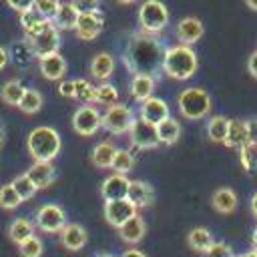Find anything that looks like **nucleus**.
I'll return each instance as SVG.
<instances>
[{
    "label": "nucleus",
    "instance_id": "f8f14e48",
    "mask_svg": "<svg viewBox=\"0 0 257 257\" xmlns=\"http://www.w3.org/2000/svg\"><path fill=\"white\" fill-rule=\"evenodd\" d=\"M104 28V18L98 12H88V14H80L74 26V32L80 40H94Z\"/></svg>",
    "mask_w": 257,
    "mask_h": 257
},
{
    "label": "nucleus",
    "instance_id": "864d4df0",
    "mask_svg": "<svg viewBox=\"0 0 257 257\" xmlns=\"http://www.w3.org/2000/svg\"><path fill=\"white\" fill-rule=\"evenodd\" d=\"M247 2V6L251 8V10H257V0H245Z\"/></svg>",
    "mask_w": 257,
    "mask_h": 257
},
{
    "label": "nucleus",
    "instance_id": "412c9836",
    "mask_svg": "<svg viewBox=\"0 0 257 257\" xmlns=\"http://www.w3.org/2000/svg\"><path fill=\"white\" fill-rule=\"evenodd\" d=\"M237 195H235V191L233 189H229V187H219L213 195H211V205H213V209L217 211V213H221V215H231L235 209H237Z\"/></svg>",
    "mask_w": 257,
    "mask_h": 257
},
{
    "label": "nucleus",
    "instance_id": "c9c22d12",
    "mask_svg": "<svg viewBox=\"0 0 257 257\" xmlns=\"http://www.w3.org/2000/svg\"><path fill=\"white\" fill-rule=\"evenodd\" d=\"M12 187L16 189V193L20 195V199L22 201H28V199H32L34 195H36V185L32 183V179L24 173V175H18L14 181H12Z\"/></svg>",
    "mask_w": 257,
    "mask_h": 257
},
{
    "label": "nucleus",
    "instance_id": "ddd939ff",
    "mask_svg": "<svg viewBox=\"0 0 257 257\" xmlns=\"http://www.w3.org/2000/svg\"><path fill=\"white\" fill-rule=\"evenodd\" d=\"M128 185L131 181L120 175V173H112L110 177H106L100 185V195L104 201H112V199H126L128 197Z\"/></svg>",
    "mask_w": 257,
    "mask_h": 257
},
{
    "label": "nucleus",
    "instance_id": "58836bf2",
    "mask_svg": "<svg viewBox=\"0 0 257 257\" xmlns=\"http://www.w3.org/2000/svg\"><path fill=\"white\" fill-rule=\"evenodd\" d=\"M42 251H44L42 241H40L36 235L28 237L24 243H20V255H22V257H40Z\"/></svg>",
    "mask_w": 257,
    "mask_h": 257
},
{
    "label": "nucleus",
    "instance_id": "9d476101",
    "mask_svg": "<svg viewBox=\"0 0 257 257\" xmlns=\"http://www.w3.org/2000/svg\"><path fill=\"white\" fill-rule=\"evenodd\" d=\"M128 137H131V143L137 149H157L161 145L159 135H157V126L147 122L141 116L133 120V124L128 128Z\"/></svg>",
    "mask_w": 257,
    "mask_h": 257
},
{
    "label": "nucleus",
    "instance_id": "5fc2aeb1",
    "mask_svg": "<svg viewBox=\"0 0 257 257\" xmlns=\"http://www.w3.org/2000/svg\"><path fill=\"white\" fill-rule=\"evenodd\" d=\"M245 257H257V251H255V249H251L249 253H245Z\"/></svg>",
    "mask_w": 257,
    "mask_h": 257
},
{
    "label": "nucleus",
    "instance_id": "72a5a7b5",
    "mask_svg": "<svg viewBox=\"0 0 257 257\" xmlns=\"http://www.w3.org/2000/svg\"><path fill=\"white\" fill-rule=\"evenodd\" d=\"M18 108L24 114H36L42 108V94L36 88H26L24 90V96H22V100L18 104Z\"/></svg>",
    "mask_w": 257,
    "mask_h": 257
},
{
    "label": "nucleus",
    "instance_id": "39448f33",
    "mask_svg": "<svg viewBox=\"0 0 257 257\" xmlns=\"http://www.w3.org/2000/svg\"><path fill=\"white\" fill-rule=\"evenodd\" d=\"M139 24L145 32L157 34L169 24V10L161 0H145L139 6Z\"/></svg>",
    "mask_w": 257,
    "mask_h": 257
},
{
    "label": "nucleus",
    "instance_id": "423d86ee",
    "mask_svg": "<svg viewBox=\"0 0 257 257\" xmlns=\"http://www.w3.org/2000/svg\"><path fill=\"white\" fill-rule=\"evenodd\" d=\"M133 120H135L133 110L126 104H120V102L106 106V110L102 112V126L108 133H112V135H124V133H128Z\"/></svg>",
    "mask_w": 257,
    "mask_h": 257
},
{
    "label": "nucleus",
    "instance_id": "8fccbe9b",
    "mask_svg": "<svg viewBox=\"0 0 257 257\" xmlns=\"http://www.w3.org/2000/svg\"><path fill=\"white\" fill-rule=\"evenodd\" d=\"M120 257H147L143 251H139V249H126Z\"/></svg>",
    "mask_w": 257,
    "mask_h": 257
},
{
    "label": "nucleus",
    "instance_id": "6e6d98bb",
    "mask_svg": "<svg viewBox=\"0 0 257 257\" xmlns=\"http://www.w3.org/2000/svg\"><path fill=\"white\" fill-rule=\"evenodd\" d=\"M94 257H114V255H110V253H98V255H94Z\"/></svg>",
    "mask_w": 257,
    "mask_h": 257
},
{
    "label": "nucleus",
    "instance_id": "4d7b16f0",
    "mask_svg": "<svg viewBox=\"0 0 257 257\" xmlns=\"http://www.w3.org/2000/svg\"><path fill=\"white\" fill-rule=\"evenodd\" d=\"M118 2H120V4H133L135 0H118Z\"/></svg>",
    "mask_w": 257,
    "mask_h": 257
},
{
    "label": "nucleus",
    "instance_id": "f257e3e1",
    "mask_svg": "<svg viewBox=\"0 0 257 257\" xmlns=\"http://www.w3.org/2000/svg\"><path fill=\"white\" fill-rule=\"evenodd\" d=\"M163 54H165V50L161 48L159 40H155L153 36H149V32H145V34L133 36V40L126 48L124 62L133 74H137V72L155 74L163 64Z\"/></svg>",
    "mask_w": 257,
    "mask_h": 257
},
{
    "label": "nucleus",
    "instance_id": "9b49d317",
    "mask_svg": "<svg viewBox=\"0 0 257 257\" xmlns=\"http://www.w3.org/2000/svg\"><path fill=\"white\" fill-rule=\"evenodd\" d=\"M137 207L128 201V199H112V201H104V219L108 225H112L114 229L122 227L131 217L137 215Z\"/></svg>",
    "mask_w": 257,
    "mask_h": 257
},
{
    "label": "nucleus",
    "instance_id": "5701e85b",
    "mask_svg": "<svg viewBox=\"0 0 257 257\" xmlns=\"http://www.w3.org/2000/svg\"><path fill=\"white\" fill-rule=\"evenodd\" d=\"M114 72V58L108 52H98L90 60V76L96 80H106Z\"/></svg>",
    "mask_w": 257,
    "mask_h": 257
},
{
    "label": "nucleus",
    "instance_id": "1a4fd4ad",
    "mask_svg": "<svg viewBox=\"0 0 257 257\" xmlns=\"http://www.w3.org/2000/svg\"><path fill=\"white\" fill-rule=\"evenodd\" d=\"M102 126V114L92 104H82L72 114V128L80 137H92Z\"/></svg>",
    "mask_w": 257,
    "mask_h": 257
},
{
    "label": "nucleus",
    "instance_id": "49530a36",
    "mask_svg": "<svg viewBox=\"0 0 257 257\" xmlns=\"http://www.w3.org/2000/svg\"><path fill=\"white\" fill-rule=\"evenodd\" d=\"M6 4L16 12H26L34 8V0H6Z\"/></svg>",
    "mask_w": 257,
    "mask_h": 257
},
{
    "label": "nucleus",
    "instance_id": "a211bd4d",
    "mask_svg": "<svg viewBox=\"0 0 257 257\" xmlns=\"http://www.w3.org/2000/svg\"><path fill=\"white\" fill-rule=\"evenodd\" d=\"M26 175L32 179V183L36 185V189H46L56 179V171H54V167H52L50 161H34V165L26 171Z\"/></svg>",
    "mask_w": 257,
    "mask_h": 257
},
{
    "label": "nucleus",
    "instance_id": "7c9ffc66",
    "mask_svg": "<svg viewBox=\"0 0 257 257\" xmlns=\"http://www.w3.org/2000/svg\"><path fill=\"white\" fill-rule=\"evenodd\" d=\"M8 235H10V239L14 241V243H24L28 237H32L34 235V225L28 221V219H24V217H18V219H14L12 223H10V227H8Z\"/></svg>",
    "mask_w": 257,
    "mask_h": 257
},
{
    "label": "nucleus",
    "instance_id": "4c0bfd02",
    "mask_svg": "<svg viewBox=\"0 0 257 257\" xmlns=\"http://www.w3.org/2000/svg\"><path fill=\"white\" fill-rule=\"evenodd\" d=\"M116 100H118V90L112 84L102 82L96 86V104L110 106V104H116Z\"/></svg>",
    "mask_w": 257,
    "mask_h": 257
},
{
    "label": "nucleus",
    "instance_id": "a19ab883",
    "mask_svg": "<svg viewBox=\"0 0 257 257\" xmlns=\"http://www.w3.org/2000/svg\"><path fill=\"white\" fill-rule=\"evenodd\" d=\"M253 153H255V147H251V145L241 147L239 159H241V165H243L245 171H253V169L257 167V157H255Z\"/></svg>",
    "mask_w": 257,
    "mask_h": 257
},
{
    "label": "nucleus",
    "instance_id": "79ce46f5",
    "mask_svg": "<svg viewBox=\"0 0 257 257\" xmlns=\"http://www.w3.org/2000/svg\"><path fill=\"white\" fill-rule=\"evenodd\" d=\"M205 257H235V253H233V249L229 247V245H225V243H221V241H215L205 253H203Z\"/></svg>",
    "mask_w": 257,
    "mask_h": 257
},
{
    "label": "nucleus",
    "instance_id": "e433bc0d",
    "mask_svg": "<svg viewBox=\"0 0 257 257\" xmlns=\"http://www.w3.org/2000/svg\"><path fill=\"white\" fill-rule=\"evenodd\" d=\"M20 203H22V199H20V195L16 193V189L12 187V183L0 187V207H2V209L12 211V209H16Z\"/></svg>",
    "mask_w": 257,
    "mask_h": 257
},
{
    "label": "nucleus",
    "instance_id": "4468645a",
    "mask_svg": "<svg viewBox=\"0 0 257 257\" xmlns=\"http://www.w3.org/2000/svg\"><path fill=\"white\" fill-rule=\"evenodd\" d=\"M205 32V26L199 18L195 16H187L183 20H179L177 24V38H179V44H187V46H193Z\"/></svg>",
    "mask_w": 257,
    "mask_h": 257
},
{
    "label": "nucleus",
    "instance_id": "0eeeda50",
    "mask_svg": "<svg viewBox=\"0 0 257 257\" xmlns=\"http://www.w3.org/2000/svg\"><path fill=\"white\" fill-rule=\"evenodd\" d=\"M34 225L44 233H60L66 225V213L56 203H46L36 211Z\"/></svg>",
    "mask_w": 257,
    "mask_h": 257
},
{
    "label": "nucleus",
    "instance_id": "6e6552de",
    "mask_svg": "<svg viewBox=\"0 0 257 257\" xmlns=\"http://www.w3.org/2000/svg\"><path fill=\"white\" fill-rule=\"evenodd\" d=\"M28 42H30L32 52H34L38 58H42V56H46V54L58 52V46H60V30H58V28L52 24V20H50L38 34L30 36Z\"/></svg>",
    "mask_w": 257,
    "mask_h": 257
},
{
    "label": "nucleus",
    "instance_id": "13d9d810",
    "mask_svg": "<svg viewBox=\"0 0 257 257\" xmlns=\"http://www.w3.org/2000/svg\"><path fill=\"white\" fill-rule=\"evenodd\" d=\"M241 257H245V255H241Z\"/></svg>",
    "mask_w": 257,
    "mask_h": 257
},
{
    "label": "nucleus",
    "instance_id": "20e7f679",
    "mask_svg": "<svg viewBox=\"0 0 257 257\" xmlns=\"http://www.w3.org/2000/svg\"><path fill=\"white\" fill-rule=\"evenodd\" d=\"M177 104H179V112L185 118L199 120L211 110V96L201 86H189V88L181 90V94L177 98Z\"/></svg>",
    "mask_w": 257,
    "mask_h": 257
},
{
    "label": "nucleus",
    "instance_id": "f3484780",
    "mask_svg": "<svg viewBox=\"0 0 257 257\" xmlns=\"http://www.w3.org/2000/svg\"><path fill=\"white\" fill-rule=\"evenodd\" d=\"M169 114V104L163 100V98H157V96H151L147 98L145 102H141V118H145L147 122L151 124H159L161 120H165Z\"/></svg>",
    "mask_w": 257,
    "mask_h": 257
},
{
    "label": "nucleus",
    "instance_id": "f704fd0d",
    "mask_svg": "<svg viewBox=\"0 0 257 257\" xmlns=\"http://www.w3.org/2000/svg\"><path fill=\"white\" fill-rule=\"evenodd\" d=\"M133 167H135V157H133L128 151H124V149H116V155H114V159H112L110 169H112L114 173L126 175V173L133 171Z\"/></svg>",
    "mask_w": 257,
    "mask_h": 257
},
{
    "label": "nucleus",
    "instance_id": "6ab92c4d",
    "mask_svg": "<svg viewBox=\"0 0 257 257\" xmlns=\"http://www.w3.org/2000/svg\"><path fill=\"white\" fill-rule=\"evenodd\" d=\"M155 92V76L147 74V72H137L133 74L131 80V96L137 102H145L147 98H151Z\"/></svg>",
    "mask_w": 257,
    "mask_h": 257
},
{
    "label": "nucleus",
    "instance_id": "09e8293b",
    "mask_svg": "<svg viewBox=\"0 0 257 257\" xmlns=\"http://www.w3.org/2000/svg\"><path fill=\"white\" fill-rule=\"evenodd\" d=\"M6 64H8V52H6V48L0 46V70H4Z\"/></svg>",
    "mask_w": 257,
    "mask_h": 257
},
{
    "label": "nucleus",
    "instance_id": "7ed1b4c3",
    "mask_svg": "<svg viewBox=\"0 0 257 257\" xmlns=\"http://www.w3.org/2000/svg\"><path fill=\"white\" fill-rule=\"evenodd\" d=\"M62 141L56 128L52 126H36L26 137V149L28 155L34 161H52L60 153Z\"/></svg>",
    "mask_w": 257,
    "mask_h": 257
},
{
    "label": "nucleus",
    "instance_id": "37998d69",
    "mask_svg": "<svg viewBox=\"0 0 257 257\" xmlns=\"http://www.w3.org/2000/svg\"><path fill=\"white\" fill-rule=\"evenodd\" d=\"M72 6L76 8L78 14L98 12V8H100V0H72Z\"/></svg>",
    "mask_w": 257,
    "mask_h": 257
},
{
    "label": "nucleus",
    "instance_id": "cd10ccee",
    "mask_svg": "<svg viewBox=\"0 0 257 257\" xmlns=\"http://www.w3.org/2000/svg\"><path fill=\"white\" fill-rule=\"evenodd\" d=\"M157 135H159V141H161L163 145H173V143H177L179 137H181V124H179V120L173 118V116H167L165 120H161V122L157 124Z\"/></svg>",
    "mask_w": 257,
    "mask_h": 257
},
{
    "label": "nucleus",
    "instance_id": "a18cd8bd",
    "mask_svg": "<svg viewBox=\"0 0 257 257\" xmlns=\"http://www.w3.org/2000/svg\"><path fill=\"white\" fill-rule=\"evenodd\" d=\"M58 94L64 98H74V80H60L58 82Z\"/></svg>",
    "mask_w": 257,
    "mask_h": 257
},
{
    "label": "nucleus",
    "instance_id": "b1692460",
    "mask_svg": "<svg viewBox=\"0 0 257 257\" xmlns=\"http://www.w3.org/2000/svg\"><path fill=\"white\" fill-rule=\"evenodd\" d=\"M78 16H80V14H78L76 8L72 6V2H62L60 8L56 10L54 18H52V24H54L58 30H74Z\"/></svg>",
    "mask_w": 257,
    "mask_h": 257
},
{
    "label": "nucleus",
    "instance_id": "de8ad7c7",
    "mask_svg": "<svg viewBox=\"0 0 257 257\" xmlns=\"http://www.w3.org/2000/svg\"><path fill=\"white\" fill-rule=\"evenodd\" d=\"M247 70H249V74H251L253 78H257V50L249 56V60H247Z\"/></svg>",
    "mask_w": 257,
    "mask_h": 257
},
{
    "label": "nucleus",
    "instance_id": "393cba45",
    "mask_svg": "<svg viewBox=\"0 0 257 257\" xmlns=\"http://www.w3.org/2000/svg\"><path fill=\"white\" fill-rule=\"evenodd\" d=\"M114 155H116V147H114L110 141H102V143H98V145L92 149L90 161H92V165L98 167V169H110Z\"/></svg>",
    "mask_w": 257,
    "mask_h": 257
},
{
    "label": "nucleus",
    "instance_id": "3c124183",
    "mask_svg": "<svg viewBox=\"0 0 257 257\" xmlns=\"http://www.w3.org/2000/svg\"><path fill=\"white\" fill-rule=\"evenodd\" d=\"M249 207H251V213H253V217L257 219V191L253 193V197H251V201H249Z\"/></svg>",
    "mask_w": 257,
    "mask_h": 257
},
{
    "label": "nucleus",
    "instance_id": "aec40b11",
    "mask_svg": "<svg viewBox=\"0 0 257 257\" xmlns=\"http://www.w3.org/2000/svg\"><path fill=\"white\" fill-rule=\"evenodd\" d=\"M137 209H145L155 201V189L147 181H131L128 185V197H126Z\"/></svg>",
    "mask_w": 257,
    "mask_h": 257
},
{
    "label": "nucleus",
    "instance_id": "2eb2a0df",
    "mask_svg": "<svg viewBox=\"0 0 257 257\" xmlns=\"http://www.w3.org/2000/svg\"><path fill=\"white\" fill-rule=\"evenodd\" d=\"M38 60H40V64H38L40 74L46 80H60V78H64L68 66H66V60H64V56L60 52L46 54V56H42Z\"/></svg>",
    "mask_w": 257,
    "mask_h": 257
},
{
    "label": "nucleus",
    "instance_id": "dca6fc26",
    "mask_svg": "<svg viewBox=\"0 0 257 257\" xmlns=\"http://www.w3.org/2000/svg\"><path fill=\"white\" fill-rule=\"evenodd\" d=\"M88 241V235H86V229L78 223H66L60 231V243L64 249L68 251H78L86 245Z\"/></svg>",
    "mask_w": 257,
    "mask_h": 257
},
{
    "label": "nucleus",
    "instance_id": "473e14b6",
    "mask_svg": "<svg viewBox=\"0 0 257 257\" xmlns=\"http://www.w3.org/2000/svg\"><path fill=\"white\" fill-rule=\"evenodd\" d=\"M74 98H78L84 104L96 102V86L90 80L84 78H74Z\"/></svg>",
    "mask_w": 257,
    "mask_h": 257
},
{
    "label": "nucleus",
    "instance_id": "bb28decb",
    "mask_svg": "<svg viewBox=\"0 0 257 257\" xmlns=\"http://www.w3.org/2000/svg\"><path fill=\"white\" fill-rule=\"evenodd\" d=\"M227 147H245L247 145V122L241 118H229V128L225 137Z\"/></svg>",
    "mask_w": 257,
    "mask_h": 257
},
{
    "label": "nucleus",
    "instance_id": "c85d7f7f",
    "mask_svg": "<svg viewBox=\"0 0 257 257\" xmlns=\"http://www.w3.org/2000/svg\"><path fill=\"white\" fill-rule=\"evenodd\" d=\"M48 22L50 20L48 18H42L34 8H30L26 12H20V24H22V28H24V32H26L28 38L34 36V34H38Z\"/></svg>",
    "mask_w": 257,
    "mask_h": 257
},
{
    "label": "nucleus",
    "instance_id": "603ef678",
    "mask_svg": "<svg viewBox=\"0 0 257 257\" xmlns=\"http://www.w3.org/2000/svg\"><path fill=\"white\" fill-rule=\"evenodd\" d=\"M251 245H253V249L257 251V227H255V231H253V235H251Z\"/></svg>",
    "mask_w": 257,
    "mask_h": 257
},
{
    "label": "nucleus",
    "instance_id": "f03ea898",
    "mask_svg": "<svg viewBox=\"0 0 257 257\" xmlns=\"http://www.w3.org/2000/svg\"><path fill=\"white\" fill-rule=\"evenodd\" d=\"M197 54L191 46L187 44H175L169 46L163 54V64L161 70L175 80H187L197 72Z\"/></svg>",
    "mask_w": 257,
    "mask_h": 257
},
{
    "label": "nucleus",
    "instance_id": "2f4dec72",
    "mask_svg": "<svg viewBox=\"0 0 257 257\" xmlns=\"http://www.w3.org/2000/svg\"><path fill=\"white\" fill-rule=\"evenodd\" d=\"M227 128H229V118L217 114L209 120L207 124V137L209 141L213 143H225V137H227Z\"/></svg>",
    "mask_w": 257,
    "mask_h": 257
},
{
    "label": "nucleus",
    "instance_id": "ea45409f",
    "mask_svg": "<svg viewBox=\"0 0 257 257\" xmlns=\"http://www.w3.org/2000/svg\"><path fill=\"white\" fill-rule=\"evenodd\" d=\"M60 0H34V10L42 16V18H48V20H52L54 18V14H56V10L60 8Z\"/></svg>",
    "mask_w": 257,
    "mask_h": 257
},
{
    "label": "nucleus",
    "instance_id": "c03bdc74",
    "mask_svg": "<svg viewBox=\"0 0 257 257\" xmlns=\"http://www.w3.org/2000/svg\"><path fill=\"white\" fill-rule=\"evenodd\" d=\"M247 122V145L257 149V118H249Z\"/></svg>",
    "mask_w": 257,
    "mask_h": 257
},
{
    "label": "nucleus",
    "instance_id": "4be33fe9",
    "mask_svg": "<svg viewBox=\"0 0 257 257\" xmlns=\"http://www.w3.org/2000/svg\"><path fill=\"white\" fill-rule=\"evenodd\" d=\"M145 233H147V225H145V219H143L139 213H137L135 217H131L122 227H118L120 239H122L124 243H128V245H135V243L143 241Z\"/></svg>",
    "mask_w": 257,
    "mask_h": 257
},
{
    "label": "nucleus",
    "instance_id": "a878e982",
    "mask_svg": "<svg viewBox=\"0 0 257 257\" xmlns=\"http://www.w3.org/2000/svg\"><path fill=\"white\" fill-rule=\"evenodd\" d=\"M187 243H189V247H191L193 251L205 253V251L215 243V239H213V233H211L207 227H193V229L189 231V235H187Z\"/></svg>",
    "mask_w": 257,
    "mask_h": 257
},
{
    "label": "nucleus",
    "instance_id": "c756f323",
    "mask_svg": "<svg viewBox=\"0 0 257 257\" xmlns=\"http://www.w3.org/2000/svg\"><path fill=\"white\" fill-rule=\"evenodd\" d=\"M26 86L20 80H6L0 88V98L8 104V106H18L22 96H24Z\"/></svg>",
    "mask_w": 257,
    "mask_h": 257
}]
</instances>
